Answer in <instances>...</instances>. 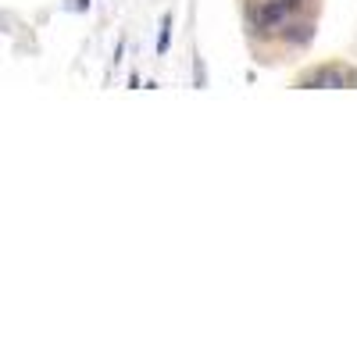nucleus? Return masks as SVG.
<instances>
[{
	"label": "nucleus",
	"instance_id": "nucleus-3",
	"mask_svg": "<svg viewBox=\"0 0 357 357\" xmlns=\"http://www.w3.org/2000/svg\"><path fill=\"white\" fill-rule=\"evenodd\" d=\"M282 40H286L289 47L311 43V40H314V22H289V25H282Z\"/></svg>",
	"mask_w": 357,
	"mask_h": 357
},
{
	"label": "nucleus",
	"instance_id": "nucleus-1",
	"mask_svg": "<svg viewBox=\"0 0 357 357\" xmlns=\"http://www.w3.org/2000/svg\"><path fill=\"white\" fill-rule=\"evenodd\" d=\"M296 86H314V89H343V86H357V72L347 68V65H321V68H311L296 79Z\"/></svg>",
	"mask_w": 357,
	"mask_h": 357
},
{
	"label": "nucleus",
	"instance_id": "nucleus-5",
	"mask_svg": "<svg viewBox=\"0 0 357 357\" xmlns=\"http://www.w3.org/2000/svg\"><path fill=\"white\" fill-rule=\"evenodd\" d=\"M72 8H75V11H86V8H89V0H72Z\"/></svg>",
	"mask_w": 357,
	"mask_h": 357
},
{
	"label": "nucleus",
	"instance_id": "nucleus-4",
	"mask_svg": "<svg viewBox=\"0 0 357 357\" xmlns=\"http://www.w3.org/2000/svg\"><path fill=\"white\" fill-rule=\"evenodd\" d=\"M172 47V15L161 18V29H158V54H168Z\"/></svg>",
	"mask_w": 357,
	"mask_h": 357
},
{
	"label": "nucleus",
	"instance_id": "nucleus-2",
	"mask_svg": "<svg viewBox=\"0 0 357 357\" xmlns=\"http://www.w3.org/2000/svg\"><path fill=\"white\" fill-rule=\"evenodd\" d=\"M289 4L286 0H264L261 8H254V29H261V33H279V29L286 25V18H289Z\"/></svg>",
	"mask_w": 357,
	"mask_h": 357
}]
</instances>
